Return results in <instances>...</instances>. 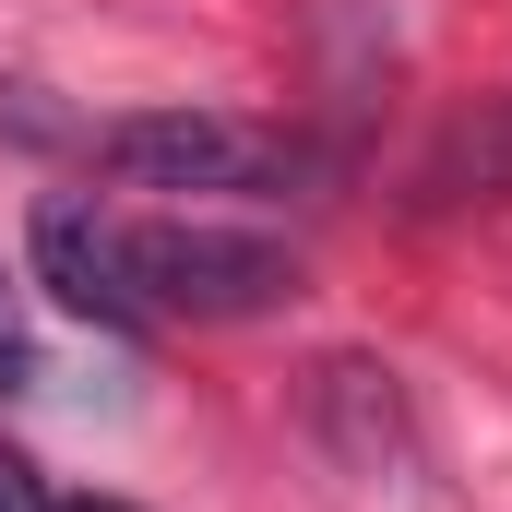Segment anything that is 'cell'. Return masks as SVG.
<instances>
[{
    "mask_svg": "<svg viewBox=\"0 0 512 512\" xmlns=\"http://www.w3.org/2000/svg\"><path fill=\"white\" fill-rule=\"evenodd\" d=\"M84 155L120 191H274V179H298V143L239 120V108H131V120L84 131Z\"/></svg>",
    "mask_w": 512,
    "mask_h": 512,
    "instance_id": "7a4b0ae2",
    "label": "cell"
},
{
    "mask_svg": "<svg viewBox=\"0 0 512 512\" xmlns=\"http://www.w3.org/2000/svg\"><path fill=\"white\" fill-rule=\"evenodd\" d=\"M131 286L143 322H262L298 298V251L215 215H131Z\"/></svg>",
    "mask_w": 512,
    "mask_h": 512,
    "instance_id": "6da1fadb",
    "label": "cell"
},
{
    "mask_svg": "<svg viewBox=\"0 0 512 512\" xmlns=\"http://www.w3.org/2000/svg\"><path fill=\"white\" fill-rule=\"evenodd\" d=\"M48 512H143V501H108V489H96V501H48Z\"/></svg>",
    "mask_w": 512,
    "mask_h": 512,
    "instance_id": "8992f818",
    "label": "cell"
},
{
    "mask_svg": "<svg viewBox=\"0 0 512 512\" xmlns=\"http://www.w3.org/2000/svg\"><path fill=\"white\" fill-rule=\"evenodd\" d=\"M36 382V346H24V322H12V298H0V393Z\"/></svg>",
    "mask_w": 512,
    "mask_h": 512,
    "instance_id": "5b68a950",
    "label": "cell"
},
{
    "mask_svg": "<svg viewBox=\"0 0 512 512\" xmlns=\"http://www.w3.org/2000/svg\"><path fill=\"white\" fill-rule=\"evenodd\" d=\"M0 512H48V477H36L12 441H0Z\"/></svg>",
    "mask_w": 512,
    "mask_h": 512,
    "instance_id": "277c9868",
    "label": "cell"
},
{
    "mask_svg": "<svg viewBox=\"0 0 512 512\" xmlns=\"http://www.w3.org/2000/svg\"><path fill=\"white\" fill-rule=\"evenodd\" d=\"M24 262H36V286H48L72 322H96V334H155V322H143V286H131V215L120 203L48 191V203L24 215Z\"/></svg>",
    "mask_w": 512,
    "mask_h": 512,
    "instance_id": "3957f363",
    "label": "cell"
}]
</instances>
